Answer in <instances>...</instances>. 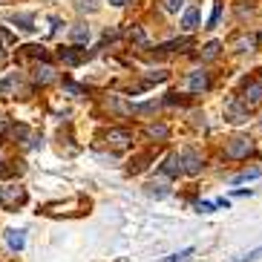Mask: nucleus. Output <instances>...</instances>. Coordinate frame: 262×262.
I'll list each match as a JSON object with an SVG mask.
<instances>
[{
	"mask_svg": "<svg viewBox=\"0 0 262 262\" xmlns=\"http://www.w3.org/2000/svg\"><path fill=\"white\" fill-rule=\"evenodd\" d=\"M210 72L208 70H193V72H187V78H185V90L187 93H193V95H199V93H208L210 90Z\"/></svg>",
	"mask_w": 262,
	"mask_h": 262,
	"instance_id": "nucleus-1",
	"label": "nucleus"
},
{
	"mask_svg": "<svg viewBox=\"0 0 262 262\" xmlns=\"http://www.w3.org/2000/svg\"><path fill=\"white\" fill-rule=\"evenodd\" d=\"M26 202L24 187H0V208L3 210H17Z\"/></svg>",
	"mask_w": 262,
	"mask_h": 262,
	"instance_id": "nucleus-2",
	"label": "nucleus"
},
{
	"mask_svg": "<svg viewBox=\"0 0 262 262\" xmlns=\"http://www.w3.org/2000/svg\"><path fill=\"white\" fill-rule=\"evenodd\" d=\"M251 150H254V144H251L248 136H233V139L225 144V156H228V159H248Z\"/></svg>",
	"mask_w": 262,
	"mask_h": 262,
	"instance_id": "nucleus-3",
	"label": "nucleus"
},
{
	"mask_svg": "<svg viewBox=\"0 0 262 262\" xmlns=\"http://www.w3.org/2000/svg\"><path fill=\"white\" fill-rule=\"evenodd\" d=\"M107 144L113 147V150H127V147L133 144V133L127 130V127H113V130L107 133Z\"/></svg>",
	"mask_w": 262,
	"mask_h": 262,
	"instance_id": "nucleus-4",
	"label": "nucleus"
},
{
	"mask_svg": "<svg viewBox=\"0 0 262 262\" xmlns=\"http://www.w3.org/2000/svg\"><path fill=\"white\" fill-rule=\"evenodd\" d=\"M248 113H251V110H248L239 98H233V101H228V107H225V121L242 124V121H248Z\"/></svg>",
	"mask_w": 262,
	"mask_h": 262,
	"instance_id": "nucleus-5",
	"label": "nucleus"
},
{
	"mask_svg": "<svg viewBox=\"0 0 262 262\" xmlns=\"http://www.w3.org/2000/svg\"><path fill=\"white\" fill-rule=\"evenodd\" d=\"M182 162H185V173H187V176H199L202 167H205V159H202L199 150H193V147L182 153Z\"/></svg>",
	"mask_w": 262,
	"mask_h": 262,
	"instance_id": "nucleus-6",
	"label": "nucleus"
},
{
	"mask_svg": "<svg viewBox=\"0 0 262 262\" xmlns=\"http://www.w3.org/2000/svg\"><path fill=\"white\" fill-rule=\"evenodd\" d=\"M159 170H162V173H164L167 179H179L182 173H185V162H182V153H170Z\"/></svg>",
	"mask_w": 262,
	"mask_h": 262,
	"instance_id": "nucleus-7",
	"label": "nucleus"
},
{
	"mask_svg": "<svg viewBox=\"0 0 262 262\" xmlns=\"http://www.w3.org/2000/svg\"><path fill=\"white\" fill-rule=\"evenodd\" d=\"M239 101L245 104L248 110L256 107V104H262V81H251V84L242 90V95H239Z\"/></svg>",
	"mask_w": 262,
	"mask_h": 262,
	"instance_id": "nucleus-8",
	"label": "nucleus"
},
{
	"mask_svg": "<svg viewBox=\"0 0 262 262\" xmlns=\"http://www.w3.org/2000/svg\"><path fill=\"white\" fill-rule=\"evenodd\" d=\"M199 24H202V9L199 6H190L182 15V20H179V26H182V32H193V29H199Z\"/></svg>",
	"mask_w": 262,
	"mask_h": 262,
	"instance_id": "nucleus-9",
	"label": "nucleus"
},
{
	"mask_svg": "<svg viewBox=\"0 0 262 262\" xmlns=\"http://www.w3.org/2000/svg\"><path fill=\"white\" fill-rule=\"evenodd\" d=\"M58 58H61L63 63L75 67V63L86 61V58H93V52H86V49H78V47H70V49H61V52H58Z\"/></svg>",
	"mask_w": 262,
	"mask_h": 262,
	"instance_id": "nucleus-10",
	"label": "nucleus"
},
{
	"mask_svg": "<svg viewBox=\"0 0 262 262\" xmlns=\"http://www.w3.org/2000/svg\"><path fill=\"white\" fill-rule=\"evenodd\" d=\"M219 52H222V40H208V43L202 47L199 58L202 61H213V58H219Z\"/></svg>",
	"mask_w": 262,
	"mask_h": 262,
	"instance_id": "nucleus-11",
	"label": "nucleus"
},
{
	"mask_svg": "<svg viewBox=\"0 0 262 262\" xmlns=\"http://www.w3.org/2000/svg\"><path fill=\"white\" fill-rule=\"evenodd\" d=\"M90 35H93V32H90V26H86V24H78V26H72V29H70V40H72V43H86Z\"/></svg>",
	"mask_w": 262,
	"mask_h": 262,
	"instance_id": "nucleus-12",
	"label": "nucleus"
},
{
	"mask_svg": "<svg viewBox=\"0 0 262 262\" xmlns=\"http://www.w3.org/2000/svg\"><path fill=\"white\" fill-rule=\"evenodd\" d=\"M55 78H58V75H55V70H52V67H47V63L35 70V84H43V86H47V84H52Z\"/></svg>",
	"mask_w": 262,
	"mask_h": 262,
	"instance_id": "nucleus-13",
	"label": "nucleus"
},
{
	"mask_svg": "<svg viewBox=\"0 0 262 262\" xmlns=\"http://www.w3.org/2000/svg\"><path fill=\"white\" fill-rule=\"evenodd\" d=\"M6 242H9V248H15V251H20V248L26 245V233L24 231H6Z\"/></svg>",
	"mask_w": 262,
	"mask_h": 262,
	"instance_id": "nucleus-14",
	"label": "nucleus"
},
{
	"mask_svg": "<svg viewBox=\"0 0 262 262\" xmlns=\"http://www.w3.org/2000/svg\"><path fill=\"white\" fill-rule=\"evenodd\" d=\"M24 162L20 159H15V162H9V167H0V173H3V179H15V176H20L24 173Z\"/></svg>",
	"mask_w": 262,
	"mask_h": 262,
	"instance_id": "nucleus-15",
	"label": "nucleus"
},
{
	"mask_svg": "<svg viewBox=\"0 0 262 262\" xmlns=\"http://www.w3.org/2000/svg\"><path fill=\"white\" fill-rule=\"evenodd\" d=\"M147 136H150V139L164 141L170 136V130H167V124H150V127H147Z\"/></svg>",
	"mask_w": 262,
	"mask_h": 262,
	"instance_id": "nucleus-16",
	"label": "nucleus"
},
{
	"mask_svg": "<svg viewBox=\"0 0 262 262\" xmlns=\"http://www.w3.org/2000/svg\"><path fill=\"white\" fill-rule=\"evenodd\" d=\"M20 58H47V49L32 43V47H20Z\"/></svg>",
	"mask_w": 262,
	"mask_h": 262,
	"instance_id": "nucleus-17",
	"label": "nucleus"
},
{
	"mask_svg": "<svg viewBox=\"0 0 262 262\" xmlns=\"http://www.w3.org/2000/svg\"><path fill=\"white\" fill-rule=\"evenodd\" d=\"M12 20L17 24V29H24V32H32V29H35V26H32V24H35V17H32V15H24V12H20V15H15Z\"/></svg>",
	"mask_w": 262,
	"mask_h": 262,
	"instance_id": "nucleus-18",
	"label": "nucleus"
},
{
	"mask_svg": "<svg viewBox=\"0 0 262 262\" xmlns=\"http://www.w3.org/2000/svg\"><path fill=\"white\" fill-rule=\"evenodd\" d=\"M259 176H262V170H259V167H251V170H242V173H236L231 182L236 185V182H248V179H259Z\"/></svg>",
	"mask_w": 262,
	"mask_h": 262,
	"instance_id": "nucleus-19",
	"label": "nucleus"
},
{
	"mask_svg": "<svg viewBox=\"0 0 262 262\" xmlns=\"http://www.w3.org/2000/svg\"><path fill=\"white\" fill-rule=\"evenodd\" d=\"M75 9L78 12H81V15H95V12H98V3H95V0H75Z\"/></svg>",
	"mask_w": 262,
	"mask_h": 262,
	"instance_id": "nucleus-20",
	"label": "nucleus"
},
{
	"mask_svg": "<svg viewBox=\"0 0 262 262\" xmlns=\"http://www.w3.org/2000/svg\"><path fill=\"white\" fill-rule=\"evenodd\" d=\"M15 86H20V75H17V72H12V75H9L3 84H0V93H12Z\"/></svg>",
	"mask_w": 262,
	"mask_h": 262,
	"instance_id": "nucleus-21",
	"label": "nucleus"
},
{
	"mask_svg": "<svg viewBox=\"0 0 262 262\" xmlns=\"http://www.w3.org/2000/svg\"><path fill=\"white\" fill-rule=\"evenodd\" d=\"M130 40H133V43H139V47H147L144 29H141V26H133V29H130Z\"/></svg>",
	"mask_w": 262,
	"mask_h": 262,
	"instance_id": "nucleus-22",
	"label": "nucleus"
},
{
	"mask_svg": "<svg viewBox=\"0 0 262 262\" xmlns=\"http://www.w3.org/2000/svg\"><path fill=\"white\" fill-rule=\"evenodd\" d=\"M193 256V248H185V251H179V254H170L167 259H162V262H187Z\"/></svg>",
	"mask_w": 262,
	"mask_h": 262,
	"instance_id": "nucleus-23",
	"label": "nucleus"
},
{
	"mask_svg": "<svg viewBox=\"0 0 262 262\" xmlns=\"http://www.w3.org/2000/svg\"><path fill=\"white\" fill-rule=\"evenodd\" d=\"M182 6H185V0H162V9H164V12H170V15H176Z\"/></svg>",
	"mask_w": 262,
	"mask_h": 262,
	"instance_id": "nucleus-24",
	"label": "nucleus"
},
{
	"mask_svg": "<svg viewBox=\"0 0 262 262\" xmlns=\"http://www.w3.org/2000/svg\"><path fill=\"white\" fill-rule=\"evenodd\" d=\"M219 17H222V0L213 6V15H210V20H208V29H216V26H219Z\"/></svg>",
	"mask_w": 262,
	"mask_h": 262,
	"instance_id": "nucleus-25",
	"label": "nucleus"
},
{
	"mask_svg": "<svg viewBox=\"0 0 262 262\" xmlns=\"http://www.w3.org/2000/svg\"><path fill=\"white\" fill-rule=\"evenodd\" d=\"M262 256V245L259 248H254V251H248V254H242L239 259H233V262H256Z\"/></svg>",
	"mask_w": 262,
	"mask_h": 262,
	"instance_id": "nucleus-26",
	"label": "nucleus"
},
{
	"mask_svg": "<svg viewBox=\"0 0 262 262\" xmlns=\"http://www.w3.org/2000/svg\"><path fill=\"white\" fill-rule=\"evenodd\" d=\"M147 193H150V196H159V199H162V196H167V187H164V185H156V182H153V185H147Z\"/></svg>",
	"mask_w": 262,
	"mask_h": 262,
	"instance_id": "nucleus-27",
	"label": "nucleus"
},
{
	"mask_svg": "<svg viewBox=\"0 0 262 262\" xmlns=\"http://www.w3.org/2000/svg\"><path fill=\"white\" fill-rule=\"evenodd\" d=\"M196 210H199V213H213L216 202H199V205H196Z\"/></svg>",
	"mask_w": 262,
	"mask_h": 262,
	"instance_id": "nucleus-28",
	"label": "nucleus"
},
{
	"mask_svg": "<svg viewBox=\"0 0 262 262\" xmlns=\"http://www.w3.org/2000/svg\"><path fill=\"white\" fill-rule=\"evenodd\" d=\"M251 47H254V38H242V40L236 43V52H248Z\"/></svg>",
	"mask_w": 262,
	"mask_h": 262,
	"instance_id": "nucleus-29",
	"label": "nucleus"
},
{
	"mask_svg": "<svg viewBox=\"0 0 262 262\" xmlns=\"http://www.w3.org/2000/svg\"><path fill=\"white\" fill-rule=\"evenodd\" d=\"M6 130H9V118L0 116V136H6Z\"/></svg>",
	"mask_w": 262,
	"mask_h": 262,
	"instance_id": "nucleus-30",
	"label": "nucleus"
},
{
	"mask_svg": "<svg viewBox=\"0 0 262 262\" xmlns=\"http://www.w3.org/2000/svg\"><path fill=\"white\" fill-rule=\"evenodd\" d=\"M110 3H113V6H127L130 0H110Z\"/></svg>",
	"mask_w": 262,
	"mask_h": 262,
	"instance_id": "nucleus-31",
	"label": "nucleus"
},
{
	"mask_svg": "<svg viewBox=\"0 0 262 262\" xmlns=\"http://www.w3.org/2000/svg\"><path fill=\"white\" fill-rule=\"evenodd\" d=\"M259 127H262V118H259Z\"/></svg>",
	"mask_w": 262,
	"mask_h": 262,
	"instance_id": "nucleus-32",
	"label": "nucleus"
}]
</instances>
